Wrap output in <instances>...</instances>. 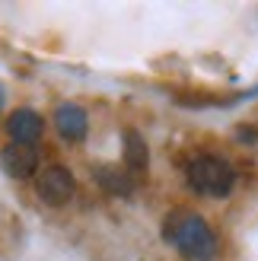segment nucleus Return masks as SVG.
<instances>
[{"label":"nucleus","instance_id":"nucleus-4","mask_svg":"<svg viewBox=\"0 0 258 261\" xmlns=\"http://www.w3.org/2000/svg\"><path fill=\"white\" fill-rule=\"evenodd\" d=\"M0 166L4 172L16 181H29L38 172V150L35 147H19V143H10V147L0 150Z\"/></svg>","mask_w":258,"mask_h":261},{"label":"nucleus","instance_id":"nucleus-5","mask_svg":"<svg viewBox=\"0 0 258 261\" xmlns=\"http://www.w3.org/2000/svg\"><path fill=\"white\" fill-rule=\"evenodd\" d=\"M45 130V118L32 109H16L7 118V134L13 143H19V147H32V143L42 137Z\"/></svg>","mask_w":258,"mask_h":261},{"label":"nucleus","instance_id":"nucleus-8","mask_svg":"<svg viewBox=\"0 0 258 261\" xmlns=\"http://www.w3.org/2000/svg\"><path fill=\"white\" fill-rule=\"evenodd\" d=\"M121 143H124V169H127V172H131V175H137V172H147L150 153H147V143H144V137H140L134 127H127L124 134H121Z\"/></svg>","mask_w":258,"mask_h":261},{"label":"nucleus","instance_id":"nucleus-6","mask_svg":"<svg viewBox=\"0 0 258 261\" xmlns=\"http://www.w3.org/2000/svg\"><path fill=\"white\" fill-rule=\"evenodd\" d=\"M93 178H96V185L106 194H112V198H127V194H134V175L127 172V169H118L115 163L96 166Z\"/></svg>","mask_w":258,"mask_h":261},{"label":"nucleus","instance_id":"nucleus-3","mask_svg":"<svg viewBox=\"0 0 258 261\" xmlns=\"http://www.w3.org/2000/svg\"><path fill=\"white\" fill-rule=\"evenodd\" d=\"M35 191L48 207H64V204H70L73 194H76V178H73V172L67 166L55 163V166H45L42 172H38Z\"/></svg>","mask_w":258,"mask_h":261},{"label":"nucleus","instance_id":"nucleus-9","mask_svg":"<svg viewBox=\"0 0 258 261\" xmlns=\"http://www.w3.org/2000/svg\"><path fill=\"white\" fill-rule=\"evenodd\" d=\"M4 102H7V96H4V86H0V109H4Z\"/></svg>","mask_w":258,"mask_h":261},{"label":"nucleus","instance_id":"nucleus-1","mask_svg":"<svg viewBox=\"0 0 258 261\" xmlns=\"http://www.w3.org/2000/svg\"><path fill=\"white\" fill-rule=\"evenodd\" d=\"M166 242H172L178 252H182L188 261H214L220 255V242H217L211 223L198 214L188 211H175L163 226Z\"/></svg>","mask_w":258,"mask_h":261},{"label":"nucleus","instance_id":"nucleus-2","mask_svg":"<svg viewBox=\"0 0 258 261\" xmlns=\"http://www.w3.org/2000/svg\"><path fill=\"white\" fill-rule=\"evenodd\" d=\"M188 181L195 191L208 194V198H226L236 185V172L220 156H198L188 166Z\"/></svg>","mask_w":258,"mask_h":261},{"label":"nucleus","instance_id":"nucleus-7","mask_svg":"<svg viewBox=\"0 0 258 261\" xmlns=\"http://www.w3.org/2000/svg\"><path fill=\"white\" fill-rule=\"evenodd\" d=\"M55 127L64 140H83L89 130V118L76 102H61L55 109Z\"/></svg>","mask_w":258,"mask_h":261}]
</instances>
